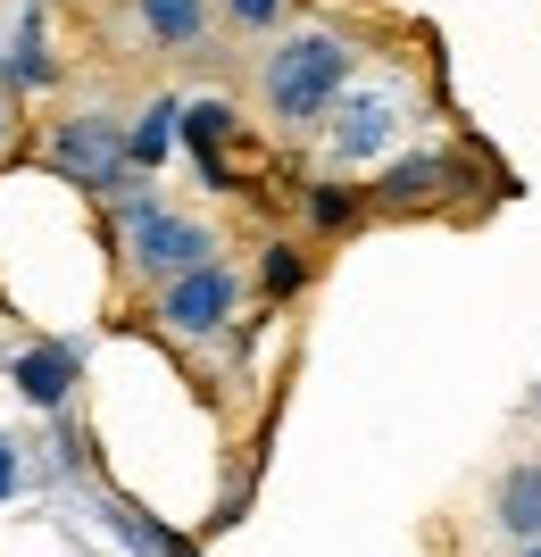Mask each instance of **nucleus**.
<instances>
[{
    "instance_id": "obj_17",
    "label": "nucleus",
    "mask_w": 541,
    "mask_h": 557,
    "mask_svg": "<svg viewBox=\"0 0 541 557\" xmlns=\"http://www.w3.org/2000/svg\"><path fill=\"white\" fill-rule=\"evenodd\" d=\"M0 141H9V116H0Z\"/></svg>"
},
{
    "instance_id": "obj_12",
    "label": "nucleus",
    "mask_w": 541,
    "mask_h": 557,
    "mask_svg": "<svg viewBox=\"0 0 541 557\" xmlns=\"http://www.w3.org/2000/svg\"><path fill=\"white\" fill-rule=\"evenodd\" d=\"M0 75H9L17 92H42V84H50V59H42V25H34V17L17 25V42H9V59H0Z\"/></svg>"
},
{
    "instance_id": "obj_11",
    "label": "nucleus",
    "mask_w": 541,
    "mask_h": 557,
    "mask_svg": "<svg viewBox=\"0 0 541 557\" xmlns=\"http://www.w3.org/2000/svg\"><path fill=\"white\" fill-rule=\"evenodd\" d=\"M142 25H150L159 42L192 50V42H200V25H209V0H142Z\"/></svg>"
},
{
    "instance_id": "obj_2",
    "label": "nucleus",
    "mask_w": 541,
    "mask_h": 557,
    "mask_svg": "<svg viewBox=\"0 0 541 557\" xmlns=\"http://www.w3.org/2000/svg\"><path fill=\"white\" fill-rule=\"evenodd\" d=\"M125 250H134V267H142V275L175 283V275H192V267H209L217 233L200 225V216L159 209V200H125Z\"/></svg>"
},
{
    "instance_id": "obj_10",
    "label": "nucleus",
    "mask_w": 541,
    "mask_h": 557,
    "mask_svg": "<svg viewBox=\"0 0 541 557\" xmlns=\"http://www.w3.org/2000/svg\"><path fill=\"white\" fill-rule=\"evenodd\" d=\"M175 134H184V109H175V100H150V109H142V125L125 134V159H134V166H167Z\"/></svg>"
},
{
    "instance_id": "obj_6",
    "label": "nucleus",
    "mask_w": 541,
    "mask_h": 557,
    "mask_svg": "<svg viewBox=\"0 0 541 557\" xmlns=\"http://www.w3.org/2000/svg\"><path fill=\"white\" fill-rule=\"evenodd\" d=\"M75 374H84V349H75V342H34V349H17V358H9L17 399H25V408H42V417H59V408H67Z\"/></svg>"
},
{
    "instance_id": "obj_5",
    "label": "nucleus",
    "mask_w": 541,
    "mask_h": 557,
    "mask_svg": "<svg viewBox=\"0 0 541 557\" xmlns=\"http://www.w3.org/2000/svg\"><path fill=\"white\" fill-rule=\"evenodd\" d=\"M392 141H401V92H342L333 100V159L367 166Z\"/></svg>"
},
{
    "instance_id": "obj_19",
    "label": "nucleus",
    "mask_w": 541,
    "mask_h": 557,
    "mask_svg": "<svg viewBox=\"0 0 541 557\" xmlns=\"http://www.w3.org/2000/svg\"><path fill=\"white\" fill-rule=\"evenodd\" d=\"M533 408H541V399H533Z\"/></svg>"
},
{
    "instance_id": "obj_1",
    "label": "nucleus",
    "mask_w": 541,
    "mask_h": 557,
    "mask_svg": "<svg viewBox=\"0 0 541 557\" xmlns=\"http://www.w3.org/2000/svg\"><path fill=\"white\" fill-rule=\"evenodd\" d=\"M351 59H358V50L342 42V34H292V42H275V50H267V75H259L267 109H275L283 125H317V116H333V100L351 92Z\"/></svg>"
},
{
    "instance_id": "obj_13",
    "label": "nucleus",
    "mask_w": 541,
    "mask_h": 557,
    "mask_svg": "<svg viewBox=\"0 0 541 557\" xmlns=\"http://www.w3.org/2000/svg\"><path fill=\"white\" fill-rule=\"evenodd\" d=\"M358 216V191L351 184H308V225L317 233H342Z\"/></svg>"
},
{
    "instance_id": "obj_14",
    "label": "nucleus",
    "mask_w": 541,
    "mask_h": 557,
    "mask_svg": "<svg viewBox=\"0 0 541 557\" xmlns=\"http://www.w3.org/2000/svg\"><path fill=\"white\" fill-rule=\"evenodd\" d=\"M259 283L275 292V300H292V292L308 283V258L292 250V242H267V258H259Z\"/></svg>"
},
{
    "instance_id": "obj_3",
    "label": "nucleus",
    "mask_w": 541,
    "mask_h": 557,
    "mask_svg": "<svg viewBox=\"0 0 541 557\" xmlns=\"http://www.w3.org/2000/svg\"><path fill=\"white\" fill-rule=\"evenodd\" d=\"M242 308V275L234 267H192V275L159 283V325L184 333V342H209V333H225V317Z\"/></svg>"
},
{
    "instance_id": "obj_7",
    "label": "nucleus",
    "mask_w": 541,
    "mask_h": 557,
    "mask_svg": "<svg viewBox=\"0 0 541 557\" xmlns=\"http://www.w3.org/2000/svg\"><path fill=\"white\" fill-rule=\"evenodd\" d=\"M450 184H458V166H450L442 150H417V159H392V166H383L376 200H383V209H425V200H442Z\"/></svg>"
},
{
    "instance_id": "obj_15",
    "label": "nucleus",
    "mask_w": 541,
    "mask_h": 557,
    "mask_svg": "<svg viewBox=\"0 0 541 557\" xmlns=\"http://www.w3.org/2000/svg\"><path fill=\"white\" fill-rule=\"evenodd\" d=\"M25 491V458H17V442H0V508Z\"/></svg>"
},
{
    "instance_id": "obj_16",
    "label": "nucleus",
    "mask_w": 541,
    "mask_h": 557,
    "mask_svg": "<svg viewBox=\"0 0 541 557\" xmlns=\"http://www.w3.org/2000/svg\"><path fill=\"white\" fill-rule=\"evenodd\" d=\"M225 17H234V25H275L283 0H225Z\"/></svg>"
},
{
    "instance_id": "obj_9",
    "label": "nucleus",
    "mask_w": 541,
    "mask_h": 557,
    "mask_svg": "<svg viewBox=\"0 0 541 557\" xmlns=\"http://www.w3.org/2000/svg\"><path fill=\"white\" fill-rule=\"evenodd\" d=\"M184 141H192V159H200V175L225 191V141H234V109H225V100H184Z\"/></svg>"
},
{
    "instance_id": "obj_8",
    "label": "nucleus",
    "mask_w": 541,
    "mask_h": 557,
    "mask_svg": "<svg viewBox=\"0 0 541 557\" xmlns=\"http://www.w3.org/2000/svg\"><path fill=\"white\" fill-rule=\"evenodd\" d=\"M492 524H500V533H517L525 549L541 541V466H508V474H500V491H492Z\"/></svg>"
},
{
    "instance_id": "obj_4",
    "label": "nucleus",
    "mask_w": 541,
    "mask_h": 557,
    "mask_svg": "<svg viewBox=\"0 0 541 557\" xmlns=\"http://www.w3.org/2000/svg\"><path fill=\"white\" fill-rule=\"evenodd\" d=\"M50 159H59V175L67 184H93V191H118L125 184V125L118 116H67L59 125V141H50Z\"/></svg>"
},
{
    "instance_id": "obj_18",
    "label": "nucleus",
    "mask_w": 541,
    "mask_h": 557,
    "mask_svg": "<svg viewBox=\"0 0 541 557\" xmlns=\"http://www.w3.org/2000/svg\"><path fill=\"white\" fill-rule=\"evenodd\" d=\"M525 557H541V541H533V549H525Z\"/></svg>"
}]
</instances>
